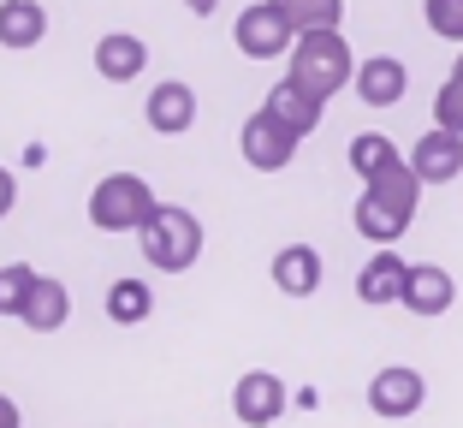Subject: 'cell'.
Here are the masks:
<instances>
[{
  "label": "cell",
  "instance_id": "cell-1",
  "mask_svg": "<svg viewBox=\"0 0 463 428\" xmlns=\"http://www.w3.org/2000/svg\"><path fill=\"white\" fill-rule=\"evenodd\" d=\"M291 83H303L309 96H339L345 83H356V60H351V42L339 36V30H309V36H298V48H291Z\"/></svg>",
  "mask_w": 463,
  "mask_h": 428
},
{
  "label": "cell",
  "instance_id": "cell-2",
  "mask_svg": "<svg viewBox=\"0 0 463 428\" xmlns=\"http://www.w3.org/2000/svg\"><path fill=\"white\" fill-rule=\"evenodd\" d=\"M143 256L155 262V274H184V268H196V256H203V221H196L191 208L161 203L149 214V226H143Z\"/></svg>",
  "mask_w": 463,
  "mask_h": 428
},
{
  "label": "cell",
  "instance_id": "cell-3",
  "mask_svg": "<svg viewBox=\"0 0 463 428\" xmlns=\"http://www.w3.org/2000/svg\"><path fill=\"white\" fill-rule=\"evenodd\" d=\"M155 191L143 173H108V179L90 191V226L96 233H143L155 214Z\"/></svg>",
  "mask_w": 463,
  "mask_h": 428
},
{
  "label": "cell",
  "instance_id": "cell-4",
  "mask_svg": "<svg viewBox=\"0 0 463 428\" xmlns=\"http://www.w3.org/2000/svg\"><path fill=\"white\" fill-rule=\"evenodd\" d=\"M232 36H238V48H244L250 60H279L298 48V30H291V18L273 6V0H256V6H244L238 13V24H232Z\"/></svg>",
  "mask_w": 463,
  "mask_h": 428
},
{
  "label": "cell",
  "instance_id": "cell-5",
  "mask_svg": "<svg viewBox=\"0 0 463 428\" xmlns=\"http://www.w3.org/2000/svg\"><path fill=\"white\" fill-rule=\"evenodd\" d=\"M298 143H303V138H291V131L273 119L268 108L250 113L244 131H238V149H244V161L256 166V173H286V166L298 161Z\"/></svg>",
  "mask_w": 463,
  "mask_h": 428
},
{
  "label": "cell",
  "instance_id": "cell-6",
  "mask_svg": "<svg viewBox=\"0 0 463 428\" xmlns=\"http://www.w3.org/2000/svg\"><path fill=\"white\" fill-rule=\"evenodd\" d=\"M279 411H286V381L273 369H250L238 375V387H232V416L244 428H273L279 423Z\"/></svg>",
  "mask_w": 463,
  "mask_h": 428
},
{
  "label": "cell",
  "instance_id": "cell-7",
  "mask_svg": "<svg viewBox=\"0 0 463 428\" xmlns=\"http://www.w3.org/2000/svg\"><path fill=\"white\" fill-rule=\"evenodd\" d=\"M422 399H428V381L410 369V363H386V369L368 381V411L392 416V423H398V416H416Z\"/></svg>",
  "mask_w": 463,
  "mask_h": 428
},
{
  "label": "cell",
  "instance_id": "cell-8",
  "mask_svg": "<svg viewBox=\"0 0 463 428\" xmlns=\"http://www.w3.org/2000/svg\"><path fill=\"white\" fill-rule=\"evenodd\" d=\"M143 119H149V131H161V138H178V131H191L196 125V90L184 78H166L149 90V101H143Z\"/></svg>",
  "mask_w": 463,
  "mask_h": 428
},
{
  "label": "cell",
  "instance_id": "cell-9",
  "mask_svg": "<svg viewBox=\"0 0 463 428\" xmlns=\"http://www.w3.org/2000/svg\"><path fill=\"white\" fill-rule=\"evenodd\" d=\"M410 166H416V179L422 185H451L463 173V138L458 131H422L416 138V149H410Z\"/></svg>",
  "mask_w": 463,
  "mask_h": 428
},
{
  "label": "cell",
  "instance_id": "cell-10",
  "mask_svg": "<svg viewBox=\"0 0 463 428\" xmlns=\"http://www.w3.org/2000/svg\"><path fill=\"white\" fill-rule=\"evenodd\" d=\"M404 286H410V262L398 256V250H374L363 262V274H356V298L363 304H404Z\"/></svg>",
  "mask_w": 463,
  "mask_h": 428
},
{
  "label": "cell",
  "instance_id": "cell-11",
  "mask_svg": "<svg viewBox=\"0 0 463 428\" xmlns=\"http://www.w3.org/2000/svg\"><path fill=\"white\" fill-rule=\"evenodd\" d=\"M404 90H410L404 60H392V54H368L363 66H356V96H363L368 108H398V101H404Z\"/></svg>",
  "mask_w": 463,
  "mask_h": 428
},
{
  "label": "cell",
  "instance_id": "cell-12",
  "mask_svg": "<svg viewBox=\"0 0 463 428\" xmlns=\"http://www.w3.org/2000/svg\"><path fill=\"white\" fill-rule=\"evenodd\" d=\"M458 304V280L446 274L439 262H416L410 268V286H404V309L410 316H446Z\"/></svg>",
  "mask_w": 463,
  "mask_h": 428
},
{
  "label": "cell",
  "instance_id": "cell-13",
  "mask_svg": "<svg viewBox=\"0 0 463 428\" xmlns=\"http://www.w3.org/2000/svg\"><path fill=\"white\" fill-rule=\"evenodd\" d=\"M261 108H268L273 119L286 125L291 138H309L315 125H321V108H327V101L309 96L303 83H291V78H286V83H273V90H268V101H261Z\"/></svg>",
  "mask_w": 463,
  "mask_h": 428
},
{
  "label": "cell",
  "instance_id": "cell-14",
  "mask_svg": "<svg viewBox=\"0 0 463 428\" xmlns=\"http://www.w3.org/2000/svg\"><path fill=\"white\" fill-rule=\"evenodd\" d=\"M143 66H149V48H143V36H131V30H108V36L96 42V71L108 83L143 78Z\"/></svg>",
  "mask_w": 463,
  "mask_h": 428
},
{
  "label": "cell",
  "instance_id": "cell-15",
  "mask_svg": "<svg viewBox=\"0 0 463 428\" xmlns=\"http://www.w3.org/2000/svg\"><path fill=\"white\" fill-rule=\"evenodd\" d=\"M351 221H356V233H363L368 244H381V250H392L398 238H404L410 214H404V208H398V203H386V196L363 191V196H356V208H351Z\"/></svg>",
  "mask_w": 463,
  "mask_h": 428
},
{
  "label": "cell",
  "instance_id": "cell-16",
  "mask_svg": "<svg viewBox=\"0 0 463 428\" xmlns=\"http://www.w3.org/2000/svg\"><path fill=\"white\" fill-rule=\"evenodd\" d=\"M273 286L286 298H315L321 291V250L315 244H286L273 256Z\"/></svg>",
  "mask_w": 463,
  "mask_h": 428
},
{
  "label": "cell",
  "instance_id": "cell-17",
  "mask_svg": "<svg viewBox=\"0 0 463 428\" xmlns=\"http://www.w3.org/2000/svg\"><path fill=\"white\" fill-rule=\"evenodd\" d=\"M48 36V13H42V0H0V48H36Z\"/></svg>",
  "mask_w": 463,
  "mask_h": 428
},
{
  "label": "cell",
  "instance_id": "cell-18",
  "mask_svg": "<svg viewBox=\"0 0 463 428\" xmlns=\"http://www.w3.org/2000/svg\"><path fill=\"white\" fill-rule=\"evenodd\" d=\"M66 316H71V291L60 286V280L42 274L36 286H30V304H24V316H18V321H24L30 333H60V328H66Z\"/></svg>",
  "mask_w": 463,
  "mask_h": 428
},
{
  "label": "cell",
  "instance_id": "cell-19",
  "mask_svg": "<svg viewBox=\"0 0 463 428\" xmlns=\"http://www.w3.org/2000/svg\"><path fill=\"white\" fill-rule=\"evenodd\" d=\"M398 161H404V155H398L392 138H381V131H363V138H351V173H356L363 185L381 179L386 166H398Z\"/></svg>",
  "mask_w": 463,
  "mask_h": 428
},
{
  "label": "cell",
  "instance_id": "cell-20",
  "mask_svg": "<svg viewBox=\"0 0 463 428\" xmlns=\"http://www.w3.org/2000/svg\"><path fill=\"white\" fill-rule=\"evenodd\" d=\"M149 309H155V286H143V280H113V286H108V321L137 328Z\"/></svg>",
  "mask_w": 463,
  "mask_h": 428
},
{
  "label": "cell",
  "instance_id": "cell-21",
  "mask_svg": "<svg viewBox=\"0 0 463 428\" xmlns=\"http://www.w3.org/2000/svg\"><path fill=\"white\" fill-rule=\"evenodd\" d=\"M273 6L291 18L298 36H309V30H339V18H345V0H273Z\"/></svg>",
  "mask_w": 463,
  "mask_h": 428
},
{
  "label": "cell",
  "instance_id": "cell-22",
  "mask_svg": "<svg viewBox=\"0 0 463 428\" xmlns=\"http://www.w3.org/2000/svg\"><path fill=\"white\" fill-rule=\"evenodd\" d=\"M36 268L30 262H6L0 268V316H24V304H30V286H36Z\"/></svg>",
  "mask_w": 463,
  "mask_h": 428
},
{
  "label": "cell",
  "instance_id": "cell-23",
  "mask_svg": "<svg viewBox=\"0 0 463 428\" xmlns=\"http://www.w3.org/2000/svg\"><path fill=\"white\" fill-rule=\"evenodd\" d=\"M422 18L439 42H458L463 48V0H422Z\"/></svg>",
  "mask_w": 463,
  "mask_h": 428
},
{
  "label": "cell",
  "instance_id": "cell-24",
  "mask_svg": "<svg viewBox=\"0 0 463 428\" xmlns=\"http://www.w3.org/2000/svg\"><path fill=\"white\" fill-rule=\"evenodd\" d=\"M434 125L463 138V78H446V83H439V96H434Z\"/></svg>",
  "mask_w": 463,
  "mask_h": 428
},
{
  "label": "cell",
  "instance_id": "cell-25",
  "mask_svg": "<svg viewBox=\"0 0 463 428\" xmlns=\"http://www.w3.org/2000/svg\"><path fill=\"white\" fill-rule=\"evenodd\" d=\"M13 203H18V185H13V173L0 166V214H13Z\"/></svg>",
  "mask_w": 463,
  "mask_h": 428
},
{
  "label": "cell",
  "instance_id": "cell-26",
  "mask_svg": "<svg viewBox=\"0 0 463 428\" xmlns=\"http://www.w3.org/2000/svg\"><path fill=\"white\" fill-rule=\"evenodd\" d=\"M0 428H24V416H18V404L0 393Z\"/></svg>",
  "mask_w": 463,
  "mask_h": 428
},
{
  "label": "cell",
  "instance_id": "cell-27",
  "mask_svg": "<svg viewBox=\"0 0 463 428\" xmlns=\"http://www.w3.org/2000/svg\"><path fill=\"white\" fill-rule=\"evenodd\" d=\"M184 6H191L196 18H208V13H214V6H220V0H184Z\"/></svg>",
  "mask_w": 463,
  "mask_h": 428
},
{
  "label": "cell",
  "instance_id": "cell-28",
  "mask_svg": "<svg viewBox=\"0 0 463 428\" xmlns=\"http://www.w3.org/2000/svg\"><path fill=\"white\" fill-rule=\"evenodd\" d=\"M451 78H463V54H458V66H451Z\"/></svg>",
  "mask_w": 463,
  "mask_h": 428
}]
</instances>
